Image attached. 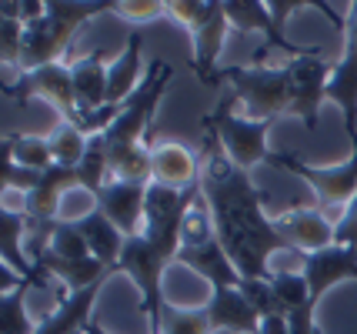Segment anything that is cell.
Segmentation results:
<instances>
[{
	"mask_svg": "<svg viewBox=\"0 0 357 334\" xmlns=\"http://www.w3.org/2000/svg\"><path fill=\"white\" fill-rule=\"evenodd\" d=\"M201 197L211 207L218 241L227 248L241 278H271V271H267L271 255L291 248V244L280 238L274 221L264 214L267 197L250 181V171L237 167L227 158L218 130L211 124L201 121Z\"/></svg>",
	"mask_w": 357,
	"mask_h": 334,
	"instance_id": "6da1fadb",
	"label": "cell"
},
{
	"mask_svg": "<svg viewBox=\"0 0 357 334\" xmlns=\"http://www.w3.org/2000/svg\"><path fill=\"white\" fill-rule=\"evenodd\" d=\"M117 0H47V17L31 24L24 31V54H20V74L37 70V67L61 64V54L67 50L70 37L84 20L97 14H114Z\"/></svg>",
	"mask_w": 357,
	"mask_h": 334,
	"instance_id": "7a4b0ae2",
	"label": "cell"
},
{
	"mask_svg": "<svg viewBox=\"0 0 357 334\" xmlns=\"http://www.w3.org/2000/svg\"><path fill=\"white\" fill-rule=\"evenodd\" d=\"M218 87H227L234 100L244 104L250 121H278L280 114H291L284 67H220Z\"/></svg>",
	"mask_w": 357,
	"mask_h": 334,
	"instance_id": "3957f363",
	"label": "cell"
},
{
	"mask_svg": "<svg viewBox=\"0 0 357 334\" xmlns=\"http://www.w3.org/2000/svg\"><path fill=\"white\" fill-rule=\"evenodd\" d=\"M171 64L167 61H154L147 67V74L140 80V87L121 104V117L104 130V141L107 147H137L147 144L151 128H154V114L160 107V97L171 84Z\"/></svg>",
	"mask_w": 357,
	"mask_h": 334,
	"instance_id": "277c9868",
	"label": "cell"
},
{
	"mask_svg": "<svg viewBox=\"0 0 357 334\" xmlns=\"http://www.w3.org/2000/svg\"><path fill=\"white\" fill-rule=\"evenodd\" d=\"M174 264V257L157 248L154 241H147L144 234L140 238H127L124 255L117 261V274H130V281L137 284L140 291V311L147 318V331L160 334V314L167 308V298H164V268Z\"/></svg>",
	"mask_w": 357,
	"mask_h": 334,
	"instance_id": "5b68a950",
	"label": "cell"
},
{
	"mask_svg": "<svg viewBox=\"0 0 357 334\" xmlns=\"http://www.w3.org/2000/svg\"><path fill=\"white\" fill-rule=\"evenodd\" d=\"M204 124H211L218 130L227 158L244 171L264 164V160L271 164V158H274V151L267 147V130H271L274 121H250L248 114L244 117L234 114V97H220L218 107L204 117Z\"/></svg>",
	"mask_w": 357,
	"mask_h": 334,
	"instance_id": "8992f818",
	"label": "cell"
},
{
	"mask_svg": "<svg viewBox=\"0 0 357 334\" xmlns=\"http://www.w3.org/2000/svg\"><path fill=\"white\" fill-rule=\"evenodd\" d=\"M274 167H284L297 174L314 194L321 204H334V207H347L357 197V160H344V164H331V167H314V164H304L297 154H287L280 151L271 158Z\"/></svg>",
	"mask_w": 357,
	"mask_h": 334,
	"instance_id": "52a82bcc",
	"label": "cell"
},
{
	"mask_svg": "<svg viewBox=\"0 0 357 334\" xmlns=\"http://www.w3.org/2000/svg\"><path fill=\"white\" fill-rule=\"evenodd\" d=\"M284 70H287L291 114H297L307 130H317V111L327 100V80L334 74V64L324 61L321 54H304L284 64Z\"/></svg>",
	"mask_w": 357,
	"mask_h": 334,
	"instance_id": "ba28073f",
	"label": "cell"
},
{
	"mask_svg": "<svg viewBox=\"0 0 357 334\" xmlns=\"http://www.w3.org/2000/svg\"><path fill=\"white\" fill-rule=\"evenodd\" d=\"M3 94L14 97V100H31V97H40L47 104H54L61 117L67 124L77 121V94H74V70L70 64H50V67H37V70H27L20 74L14 84L3 87Z\"/></svg>",
	"mask_w": 357,
	"mask_h": 334,
	"instance_id": "9c48e42d",
	"label": "cell"
},
{
	"mask_svg": "<svg viewBox=\"0 0 357 334\" xmlns=\"http://www.w3.org/2000/svg\"><path fill=\"white\" fill-rule=\"evenodd\" d=\"M227 27H231V20H227V10H224V0H204V10L201 17L190 24V37H194V74L201 84L207 87H218V57L220 50H224V40H227Z\"/></svg>",
	"mask_w": 357,
	"mask_h": 334,
	"instance_id": "30bf717a",
	"label": "cell"
},
{
	"mask_svg": "<svg viewBox=\"0 0 357 334\" xmlns=\"http://www.w3.org/2000/svg\"><path fill=\"white\" fill-rule=\"evenodd\" d=\"M344 31V54L334 64V74L327 80V100L344 111L347 137L357 134V3H351V17Z\"/></svg>",
	"mask_w": 357,
	"mask_h": 334,
	"instance_id": "8fae6325",
	"label": "cell"
},
{
	"mask_svg": "<svg viewBox=\"0 0 357 334\" xmlns=\"http://www.w3.org/2000/svg\"><path fill=\"white\" fill-rule=\"evenodd\" d=\"M147 188L151 184L110 181L107 188L93 197V207H100L110 221L121 227L124 238H140L144 234V218H147Z\"/></svg>",
	"mask_w": 357,
	"mask_h": 334,
	"instance_id": "7c38bea8",
	"label": "cell"
},
{
	"mask_svg": "<svg viewBox=\"0 0 357 334\" xmlns=\"http://www.w3.org/2000/svg\"><path fill=\"white\" fill-rule=\"evenodd\" d=\"M307 287H311V301L321 304L331 287H337L341 281H357V248H341L331 244L324 251L304 255V271Z\"/></svg>",
	"mask_w": 357,
	"mask_h": 334,
	"instance_id": "4fadbf2b",
	"label": "cell"
},
{
	"mask_svg": "<svg viewBox=\"0 0 357 334\" xmlns=\"http://www.w3.org/2000/svg\"><path fill=\"white\" fill-rule=\"evenodd\" d=\"M274 227L301 255H314V251H324L334 244V221H327L321 207H294V211L274 218Z\"/></svg>",
	"mask_w": 357,
	"mask_h": 334,
	"instance_id": "5bb4252c",
	"label": "cell"
},
{
	"mask_svg": "<svg viewBox=\"0 0 357 334\" xmlns=\"http://www.w3.org/2000/svg\"><path fill=\"white\" fill-rule=\"evenodd\" d=\"M224 10H227V20H231V27H237L241 33H264L267 37V47H261L257 54H254V61H261V57H267V50L271 47H280L287 50L291 57H304V54H317V50H304V47H294L284 33L274 27V20H271V14H267V3H261V0H224Z\"/></svg>",
	"mask_w": 357,
	"mask_h": 334,
	"instance_id": "9a60e30c",
	"label": "cell"
},
{
	"mask_svg": "<svg viewBox=\"0 0 357 334\" xmlns=\"http://www.w3.org/2000/svg\"><path fill=\"white\" fill-rule=\"evenodd\" d=\"M31 214L20 207V211H14V207H0V238H3V251H0V257H3V264L7 268H14L24 281H33L37 287H44V274L37 271V264L31 261V255L24 251V244H27V231H31Z\"/></svg>",
	"mask_w": 357,
	"mask_h": 334,
	"instance_id": "2e32d148",
	"label": "cell"
},
{
	"mask_svg": "<svg viewBox=\"0 0 357 334\" xmlns=\"http://www.w3.org/2000/svg\"><path fill=\"white\" fill-rule=\"evenodd\" d=\"M174 264L190 268L197 278H204V281L211 284V291L241 284V271H237V264H234L231 255H227V248H224L218 238L207 241V244H197V248H181Z\"/></svg>",
	"mask_w": 357,
	"mask_h": 334,
	"instance_id": "e0dca14e",
	"label": "cell"
},
{
	"mask_svg": "<svg viewBox=\"0 0 357 334\" xmlns=\"http://www.w3.org/2000/svg\"><path fill=\"white\" fill-rule=\"evenodd\" d=\"M211 331H234V334H257L261 331V314L254 304L241 294V287H218L211 291V301L204 304Z\"/></svg>",
	"mask_w": 357,
	"mask_h": 334,
	"instance_id": "ac0fdd59",
	"label": "cell"
},
{
	"mask_svg": "<svg viewBox=\"0 0 357 334\" xmlns=\"http://www.w3.org/2000/svg\"><path fill=\"white\" fill-rule=\"evenodd\" d=\"M151 184H164L174 191L201 188V158L194 151H187L184 144H154Z\"/></svg>",
	"mask_w": 357,
	"mask_h": 334,
	"instance_id": "d6986e66",
	"label": "cell"
},
{
	"mask_svg": "<svg viewBox=\"0 0 357 334\" xmlns=\"http://www.w3.org/2000/svg\"><path fill=\"white\" fill-rule=\"evenodd\" d=\"M70 188H80L77 171H74V167H61V164H54V167H47L44 171L40 188H37L33 194H27L24 211H27V214H31V221H37V224H54L57 221V207H61L63 191H70Z\"/></svg>",
	"mask_w": 357,
	"mask_h": 334,
	"instance_id": "ffe728a7",
	"label": "cell"
},
{
	"mask_svg": "<svg viewBox=\"0 0 357 334\" xmlns=\"http://www.w3.org/2000/svg\"><path fill=\"white\" fill-rule=\"evenodd\" d=\"M104 284H93V287H84V291H74L61 298L57 311H50L40 324H37V334H84V328L91 324V311H93V301L100 294Z\"/></svg>",
	"mask_w": 357,
	"mask_h": 334,
	"instance_id": "44dd1931",
	"label": "cell"
},
{
	"mask_svg": "<svg viewBox=\"0 0 357 334\" xmlns=\"http://www.w3.org/2000/svg\"><path fill=\"white\" fill-rule=\"evenodd\" d=\"M80 227V234L87 238V248H91V255L100 261V264H107V268H117V261L124 255V244L127 238L121 234V227L110 221L107 214L100 211V207H91L80 221H74Z\"/></svg>",
	"mask_w": 357,
	"mask_h": 334,
	"instance_id": "7402d4cb",
	"label": "cell"
},
{
	"mask_svg": "<svg viewBox=\"0 0 357 334\" xmlns=\"http://www.w3.org/2000/svg\"><path fill=\"white\" fill-rule=\"evenodd\" d=\"M37 271L40 274H54L63 287L74 291H84V287H93V284H104L110 274H117V268H107L100 264L97 257H84V261H67V257H57L47 251L40 261H37Z\"/></svg>",
	"mask_w": 357,
	"mask_h": 334,
	"instance_id": "603a6c76",
	"label": "cell"
},
{
	"mask_svg": "<svg viewBox=\"0 0 357 334\" xmlns=\"http://www.w3.org/2000/svg\"><path fill=\"white\" fill-rule=\"evenodd\" d=\"M74 70V94H77V111L93 114L107 104V70H104V50H93L70 64Z\"/></svg>",
	"mask_w": 357,
	"mask_h": 334,
	"instance_id": "cb8c5ba5",
	"label": "cell"
},
{
	"mask_svg": "<svg viewBox=\"0 0 357 334\" xmlns=\"http://www.w3.org/2000/svg\"><path fill=\"white\" fill-rule=\"evenodd\" d=\"M140 47H144V37L130 33L121 57L107 67V104H124L140 87V80H144L140 77Z\"/></svg>",
	"mask_w": 357,
	"mask_h": 334,
	"instance_id": "d4e9b609",
	"label": "cell"
},
{
	"mask_svg": "<svg viewBox=\"0 0 357 334\" xmlns=\"http://www.w3.org/2000/svg\"><path fill=\"white\" fill-rule=\"evenodd\" d=\"M107 154H110V181L151 184L154 144H137V147H107Z\"/></svg>",
	"mask_w": 357,
	"mask_h": 334,
	"instance_id": "484cf974",
	"label": "cell"
},
{
	"mask_svg": "<svg viewBox=\"0 0 357 334\" xmlns=\"http://www.w3.org/2000/svg\"><path fill=\"white\" fill-rule=\"evenodd\" d=\"M3 147L14 154L17 164L31 167V171H47L54 167V154H50V141L47 137H33V134H3Z\"/></svg>",
	"mask_w": 357,
	"mask_h": 334,
	"instance_id": "4316f807",
	"label": "cell"
},
{
	"mask_svg": "<svg viewBox=\"0 0 357 334\" xmlns=\"http://www.w3.org/2000/svg\"><path fill=\"white\" fill-rule=\"evenodd\" d=\"M47 141H50L54 164H61V167H77L80 160H84V154H87V144H91V137H87L80 128H74V124H67V121H63L61 128L54 130Z\"/></svg>",
	"mask_w": 357,
	"mask_h": 334,
	"instance_id": "83f0119b",
	"label": "cell"
},
{
	"mask_svg": "<svg viewBox=\"0 0 357 334\" xmlns=\"http://www.w3.org/2000/svg\"><path fill=\"white\" fill-rule=\"evenodd\" d=\"M271 278H274V274H271ZM271 278H241V284H237L241 294H244V298L254 304V311L261 314V321L264 318H287V308H284V301L278 298Z\"/></svg>",
	"mask_w": 357,
	"mask_h": 334,
	"instance_id": "f1b7e54d",
	"label": "cell"
},
{
	"mask_svg": "<svg viewBox=\"0 0 357 334\" xmlns=\"http://www.w3.org/2000/svg\"><path fill=\"white\" fill-rule=\"evenodd\" d=\"M160 334H211V321L204 308H174L167 301L160 314Z\"/></svg>",
	"mask_w": 357,
	"mask_h": 334,
	"instance_id": "f546056e",
	"label": "cell"
},
{
	"mask_svg": "<svg viewBox=\"0 0 357 334\" xmlns=\"http://www.w3.org/2000/svg\"><path fill=\"white\" fill-rule=\"evenodd\" d=\"M27 287H33L31 281L24 287H17V291H10V294H3V304H0V334H37V324L31 321L27 308H24Z\"/></svg>",
	"mask_w": 357,
	"mask_h": 334,
	"instance_id": "4dcf8cb0",
	"label": "cell"
},
{
	"mask_svg": "<svg viewBox=\"0 0 357 334\" xmlns=\"http://www.w3.org/2000/svg\"><path fill=\"white\" fill-rule=\"evenodd\" d=\"M218 238L214 231V218H211V207L207 201H194L190 211H187L184 224H181V248H197V244H207V241Z\"/></svg>",
	"mask_w": 357,
	"mask_h": 334,
	"instance_id": "1f68e13d",
	"label": "cell"
},
{
	"mask_svg": "<svg viewBox=\"0 0 357 334\" xmlns=\"http://www.w3.org/2000/svg\"><path fill=\"white\" fill-rule=\"evenodd\" d=\"M40 181H44V171H31V167L17 164L14 154L3 147V154H0V184H3V191L33 194L40 188Z\"/></svg>",
	"mask_w": 357,
	"mask_h": 334,
	"instance_id": "d6a6232c",
	"label": "cell"
},
{
	"mask_svg": "<svg viewBox=\"0 0 357 334\" xmlns=\"http://www.w3.org/2000/svg\"><path fill=\"white\" fill-rule=\"evenodd\" d=\"M50 255L57 257H67V261H84V257H93L91 248H87V238L80 234V227L74 221H61L54 238H50Z\"/></svg>",
	"mask_w": 357,
	"mask_h": 334,
	"instance_id": "836d02e7",
	"label": "cell"
},
{
	"mask_svg": "<svg viewBox=\"0 0 357 334\" xmlns=\"http://www.w3.org/2000/svg\"><path fill=\"white\" fill-rule=\"evenodd\" d=\"M271 284L278 291V298L284 301L287 314L311 301V287H307V278H304V274H274Z\"/></svg>",
	"mask_w": 357,
	"mask_h": 334,
	"instance_id": "e575fe53",
	"label": "cell"
},
{
	"mask_svg": "<svg viewBox=\"0 0 357 334\" xmlns=\"http://www.w3.org/2000/svg\"><path fill=\"white\" fill-rule=\"evenodd\" d=\"M24 24L17 17H3L0 24V57H3V70L20 67V54H24Z\"/></svg>",
	"mask_w": 357,
	"mask_h": 334,
	"instance_id": "d590c367",
	"label": "cell"
},
{
	"mask_svg": "<svg viewBox=\"0 0 357 334\" xmlns=\"http://www.w3.org/2000/svg\"><path fill=\"white\" fill-rule=\"evenodd\" d=\"M114 14L130 24H144V20H157L160 14H167V0H117Z\"/></svg>",
	"mask_w": 357,
	"mask_h": 334,
	"instance_id": "8d00e7d4",
	"label": "cell"
},
{
	"mask_svg": "<svg viewBox=\"0 0 357 334\" xmlns=\"http://www.w3.org/2000/svg\"><path fill=\"white\" fill-rule=\"evenodd\" d=\"M334 244H341V248H357V197L344 207L341 221H334Z\"/></svg>",
	"mask_w": 357,
	"mask_h": 334,
	"instance_id": "74e56055",
	"label": "cell"
},
{
	"mask_svg": "<svg viewBox=\"0 0 357 334\" xmlns=\"http://www.w3.org/2000/svg\"><path fill=\"white\" fill-rule=\"evenodd\" d=\"M297 7H321V3H314V0H267V14L274 20V27L284 33V24L291 20Z\"/></svg>",
	"mask_w": 357,
	"mask_h": 334,
	"instance_id": "f35d334b",
	"label": "cell"
},
{
	"mask_svg": "<svg viewBox=\"0 0 357 334\" xmlns=\"http://www.w3.org/2000/svg\"><path fill=\"white\" fill-rule=\"evenodd\" d=\"M317 304L307 301L304 308H297L287 314V324H291V334H321L317 331Z\"/></svg>",
	"mask_w": 357,
	"mask_h": 334,
	"instance_id": "ab89813d",
	"label": "cell"
},
{
	"mask_svg": "<svg viewBox=\"0 0 357 334\" xmlns=\"http://www.w3.org/2000/svg\"><path fill=\"white\" fill-rule=\"evenodd\" d=\"M204 10V0H167V14L177 20V24H184L187 31H190V24L201 17Z\"/></svg>",
	"mask_w": 357,
	"mask_h": 334,
	"instance_id": "60d3db41",
	"label": "cell"
},
{
	"mask_svg": "<svg viewBox=\"0 0 357 334\" xmlns=\"http://www.w3.org/2000/svg\"><path fill=\"white\" fill-rule=\"evenodd\" d=\"M257 334H291V324H287V318H264Z\"/></svg>",
	"mask_w": 357,
	"mask_h": 334,
	"instance_id": "b9f144b4",
	"label": "cell"
},
{
	"mask_svg": "<svg viewBox=\"0 0 357 334\" xmlns=\"http://www.w3.org/2000/svg\"><path fill=\"white\" fill-rule=\"evenodd\" d=\"M84 334H110V331H104V328H100V324H87V328H84Z\"/></svg>",
	"mask_w": 357,
	"mask_h": 334,
	"instance_id": "7bdbcfd3",
	"label": "cell"
},
{
	"mask_svg": "<svg viewBox=\"0 0 357 334\" xmlns=\"http://www.w3.org/2000/svg\"><path fill=\"white\" fill-rule=\"evenodd\" d=\"M351 158L357 160V134H354V137H351Z\"/></svg>",
	"mask_w": 357,
	"mask_h": 334,
	"instance_id": "ee69618b",
	"label": "cell"
}]
</instances>
